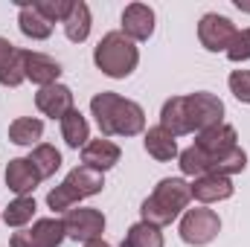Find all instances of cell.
Masks as SVG:
<instances>
[{"mask_svg":"<svg viewBox=\"0 0 250 247\" xmlns=\"http://www.w3.org/2000/svg\"><path fill=\"white\" fill-rule=\"evenodd\" d=\"M154 26H157V15L148 3H128L123 9V32L125 38H131L134 44L137 41H148L154 35Z\"/></svg>","mask_w":250,"mask_h":247,"instance_id":"11","label":"cell"},{"mask_svg":"<svg viewBox=\"0 0 250 247\" xmlns=\"http://www.w3.org/2000/svg\"><path fill=\"white\" fill-rule=\"evenodd\" d=\"M62 221H64V233H67V239L82 242V245L102 239V233H105V227H108L105 212L96 209V206H73L70 212H64Z\"/></svg>","mask_w":250,"mask_h":247,"instance_id":"7","label":"cell"},{"mask_svg":"<svg viewBox=\"0 0 250 247\" xmlns=\"http://www.w3.org/2000/svg\"><path fill=\"white\" fill-rule=\"evenodd\" d=\"M233 38H236V23L227 15L207 12L198 21V41H201V47L207 53H227Z\"/></svg>","mask_w":250,"mask_h":247,"instance_id":"10","label":"cell"},{"mask_svg":"<svg viewBox=\"0 0 250 247\" xmlns=\"http://www.w3.org/2000/svg\"><path fill=\"white\" fill-rule=\"evenodd\" d=\"M62 140L70 148H84L90 143V123L79 108H73L62 120Z\"/></svg>","mask_w":250,"mask_h":247,"instance_id":"21","label":"cell"},{"mask_svg":"<svg viewBox=\"0 0 250 247\" xmlns=\"http://www.w3.org/2000/svg\"><path fill=\"white\" fill-rule=\"evenodd\" d=\"M0 221H3V209H0Z\"/></svg>","mask_w":250,"mask_h":247,"instance_id":"32","label":"cell"},{"mask_svg":"<svg viewBox=\"0 0 250 247\" xmlns=\"http://www.w3.org/2000/svg\"><path fill=\"white\" fill-rule=\"evenodd\" d=\"M35 209H38L35 198H32V195H21V198L9 201V206L3 209V221H6V227L21 230V227H26V224L35 218Z\"/></svg>","mask_w":250,"mask_h":247,"instance_id":"24","label":"cell"},{"mask_svg":"<svg viewBox=\"0 0 250 247\" xmlns=\"http://www.w3.org/2000/svg\"><path fill=\"white\" fill-rule=\"evenodd\" d=\"M23 67H26V82L38 84V87H50V84H56L62 79V64L56 62L53 56H47V53L26 50Z\"/></svg>","mask_w":250,"mask_h":247,"instance_id":"16","label":"cell"},{"mask_svg":"<svg viewBox=\"0 0 250 247\" xmlns=\"http://www.w3.org/2000/svg\"><path fill=\"white\" fill-rule=\"evenodd\" d=\"M227 84H230V93L242 105H250V70H233L230 79H227Z\"/></svg>","mask_w":250,"mask_h":247,"instance_id":"29","label":"cell"},{"mask_svg":"<svg viewBox=\"0 0 250 247\" xmlns=\"http://www.w3.org/2000/svg\"><path fill=\"white\" fill-rule=\"evenodd\" d=\"M123 160V148L114 143V140H108V137H99V140H90L84 148H82V166H90V169H96V172H108V169H114L117 163Z\"/></svg>","mask_w":250,"mask_h":247,"instance_id":"14","label":"cell"},{"mask_svg":"<svg viewBox=\"0 0 250 247\" xmlns=\"http://www.w3.org/2000/svg\"><path fill=\"white\" fill-rule=\"evenodd\" d=\"M192 145L207 157V175H215L218 163H221L230 151L239 148V134H236L233 125L221 123V125H212V128L201 131V134H195V143H192Z\"/></svg>","mask_w":250,"mask_h":247,"instance_id":"5","label":"cell"},{"mask_svg":"<svg viewBox=\"0 0 250 247\" xmlns=\"http://www.w3.org/2000/svg\"><path fill=\"white\" fill-rule=\"evenodd\" d=\"M23 59H26V50H15V56L9 59V64L0 70V84H3V87H21V84L26 82Z\"/></svg>","mask_w":250,"mask_h":247,"instance_id":"26","label":"cell"},{"mask_svg":"<svg viewBox=\"0 0 250 247\" xmlns=\"http://www.w3.org/2000/svg\"><path fill=\"white\" fill-rule=\"evenodd\" d=\"M105 189V175L90 169V166H76L67 172L62 184L56 186L50 195H47V206L53 212H70L73 206H79V201L84 198H93Z\"/></svg>","mask_w":250,"mask_h":247,"instance_id":"4","label":"cell"},{"mask_svg":"<svg viewBox=\"0 0 250 247\" xmlns=\"http://www.w3.org/2000/svg\"><path fill=\"white\" fill-rule=\"evenodd\" d=\"M90 114L102 137H137L146 134V111L140 102L125 99L114 90H102L90 99Z\"/></svg>","mask_w":250,"mask_h":247,"instance_id":"1","label":"cell"},{"mask_svg":"<svg viewBox=\"0 0 250 247\" xmlns=\"http://www.w3.org/2000/svg\"><path fill=\"white\" fill-rule=\"evenodd\" d=\"M41 181H44V178L38 175V169L32 166L29 157H12V160H9V166H6V186H9L18 198H21V195H32Z\"/></svg>","mask_w":250,"mask_h":247,"instance_id":"15","label":"cell"},{"mask_svg":"<svg viewBox=\"0 0 250 247\" xmlns=\"http://www.w3.org/2000/svg\"><path fill=\"white\" fill-rule=\"evenodd\" d=\"M192 192H189V181L184 178H163L151 189V195L140 204V221L154 224V227H166L172 221H178L187 212Z\"/></svg>","mask_w":250,"mask_h":247,"instance_id":"2","label":"cell"},{"mask_svg":"<svg viewBox=\"0 0 250 247\" xmlns=\"http://www.w3.org/2000/svg\"><path fill=\"white\" fill-rule=\"evenodd\" d=\"M192 198L201 204V206H209V204H221V201H230L236 186L233 178H221V175H201L189 184Z\"/></svg>","mask_w":250,"mask_h":247,"instance_id":"13","label":"cell"},{"mask_svg":"<svg viewBox=\"0 0 250 247\" xmlns=\"http://www.w3.org/2000/svg\"><path fill=\"white\" fill-rule=\"evenodd\" d=\"M67 41L73 44H84L90 38V29H93V15H90V6L84 0H76L73 3V12L67 15V21L62 23Z\"/></svg>","mask_w":250,"mask_h":247,"instance_id":"20","label":"cell"},{"mask_svg":"<svg viewBox=\"0 0 250 247\" xmlns=\"http://www.w3.org/2000/svg\"><path fill=\"white\" fill-rule=\"evenodd\" d=\"M35 108H38L44 117L62 123L64 117L76 108V105H73V90H70L67 84H62V82H56V84H50V87H38V93H35Z\"/></svg>","mask_w":250,"mask_h":247,"instance_id":"12","label":"cell"},{"mask_svg":"<svg viewBox=\"0 0 250 247\" xmlns=\"http://www.w3.org/2000/svg\"><path fill=\"white\" fill-rule=\"evenodd\" d=\"M178 233H181V239H184L189 247H207L209 242L218 239V233H221V218H218V212L209 209V206H195V209H187V212L181 215Z\"/></svg>","mask_w":250,"mask_h":247,"instance_id":"6","label":"cell"},{"mask_svg":"<svg viewBox=\"0 0 250 247\" xmlns=\"http://www.w3.org/2000/svg\"><path fill=\"white\" fill-rule=\"evenodd\" d=\"M160 125L172 134V137H184L192 134L189 125V114H187V96H169L160 108Z\"/></svg>","mask_w":250,"mask_h":247,"instance_id":"19","label":"cell"},{"mask_svg":"<svg viewBox=\"0 0 250 247\" xmlns=\"http://www.w3.org/2000/svg\"><path fill=\"white\" fill-rule=\"evenodd\" d=\"M67 233H64V221L62 218H38L32 221L29 230H18L12 233L9 247H62Z\"/></svg>","mask_w":250,"mask_h":247,"instance_id":"8","label":"cell"},{"mask_svg":"<svg viewBox=\"0 0 250 247\" xmlns=\"http://www.w3.org/2000/svg\"><path fill=\"white\" fill-rule=\"evenodd\" d=\"M84 247H111V245H108L105 239H96V242H87V245H84Z\"/></svg>","mask_w":250,"mask_h":247,"instance_id":"31","label":"cell"},{"mask_svg":"<svg viewBox=\"0 0 250 247\" xmlns=\"http://www.w3.org/2000/svg\"><path fill=\"white\" fill-rule=\"evenodd\" d=\"M123 247H166V239H163L160 227L137 221V224L128 227V233H125V239H123Z\"/></svg>","mask_w":250,"mask_h":247,"instance_id":"23","label":"cell"},{"mask_svg":"<svg viewBox=\"0 0 250 247\" xmlns=\"http://www.w3.org/2000/svg\"><path fill=\"white\" fill-rule=\"evenodd\" d=\"M15 50H18V47H15V44H12L9 38H0V70H3L6 64H9V59L15 56Z\"/></svg>","mask_w":250,"mask_h":247,"instance_id":"30","label":"cell"},{"mask_svg":"<svg viewBox=\"0 0 250 247\" xmlns=\"http://www.w3.org/2000/svg\"><path fill=\"white\" fill-rule=\"evenodd\" d=\"M143 148L148 157H154L157 163H169L181 154L178 148V137H172L163 125H154V128H146L143 134Z\"/></svg>","mask_w":250,"mask_h":247,"instance_id":"17","label":"cell"},{"mask_svg":"<svg viewBox=\"0 0 250 247\" xmlns=\"http://www.w3.org/2000/svg\"><path fill=\"white\" fill-rule=\"evenodd\" d=\"M18 3V29L26 35V38H32V41H47L50 35H53V23L35 9V3H29V0H15Z\"/></svg>","mask_w":250,"mask_h":247,"instance_id":"18","label":"cell"},{"mask_svg":"<svg viewBox=\"0 0 250 247\" xmlns=\"http://www.w3.org/2000/svg\"><path fill=\"white\" fill-rule=\"evenodd\" d=\"M44 137V123L38 117H18L15 123L9 125V140L15 145H23V148H35Z\"/></svg>","mask_w":250,"mask_h":247,"instance_id":"22","label":"cell"},{"mask_svg":"<svg viewBox=\"0 0 250 247\" xmlns=\"http://www.w3.org/2000/svg\"><path fill=\"white\" fill-rule=\"evenodd\" d=\"M73 3L76 0H35V9L56 26V23H64L67 15L73 12Z\"/></svg>","mask_w":250,"mask_h":247,"instance_id":"27","label":"cell"},{"mask_svg":"<svg viewBox=\"0 0 250 247\" xmlns=\"http://www.w3.org/2000/svg\"><path fill=\"white\" fill-rule=\"evenodd\" d=\"M29 160H32V166L38 169L41 178H53V175L62 169V151H59L56 145H50V143H38V145L29 151Z\"/></svg>","mask_w":250,"mask_h":247,"instance_id":"25","label":"cell"},{"mask_svg":"<svg viewBox=\"0 0 250 247\" xmlns=\"http://www.w3.org/2000/svg\"><path fill=\"white\" fill-rule=\"evenodd\" d=\"M227 59H230L233 64L250 62V26L236 29V38H233L230 47H227Z\"/></svg>","mask_w":250,"mask_h":247,"instance_id":"28","label":"cell"},{"mask_svg":"<svg viewBox=\"0 0 250 247\" xmlns=\"http://www.w3.org/2000/svg\"><path fill=\"white\" fill-rule=\"evenodd\" d=\"M187 114L192 131L201 134L212 125L224 123V102L209 90H195V93H187Z\"/></svg>","mask_w":250,"mask_h":247,"instance_id":"9","label":"cell"},{"mask_svg":"<svg viewBox=\"0 0 250 247\" xmlns=\"http://www.w3.org/2000/svg\"><path fill=\"white\" fill-rule=\"evenodd\" d=\"M93 64L108 79H128L140 64V47L123 32H105L93 47Z\"/></svg>","mask_w":250,"mask_h":247,"instance_id":"3","label":"cell"}]
</instances>
